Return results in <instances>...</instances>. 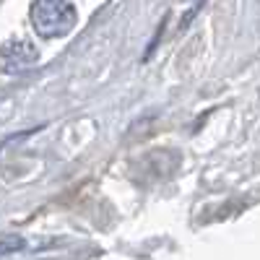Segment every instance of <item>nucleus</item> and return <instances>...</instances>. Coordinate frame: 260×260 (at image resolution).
I'll return each mask as SVG.
<instances>
[{"instance_id":"f257e3e1","label":"nucleus","mask_w":260,"mask_h":260,"mask_svg":"<svg viewBox=\"0 0 260 260\" xmlns=\"http://www.w3.org/2000/svg\"><path fill=\"white\" fill-rule=\"evenodd\" d=\"M29 16H31L34 29L50 39L65 37L76 26V18H78L76 6L71 0H34Z\"/></svg>"},{"instance_id":"f03ea898","label":"nucleus","mask_w":260,"mask_h":260,"mask_svg":"<svg viewBox=\"0 0 260 260\" xmlns=\"http://www.w3.org/2000/svg\"><path fill=\"white\" fill-rule=\"evenodd\" d=\"M37 60H39V52L29 39H11L0 47V71L8 76L34 68Z\"/></svg>"},{"instance_id":"7ed1b4c3","label":"nucleus","mask_w":260,"mask_h":260,"mask_svg":"<svg viewBox=\"0 0 260 260\" xmlns=\"http://www.w3.org/2000/svg\"><path fill=\"white\" fill-rule=\"evenodd\" d=\"M21 247V240H3V245H0V252H13Z\"/></svg>"}]
</instances>
